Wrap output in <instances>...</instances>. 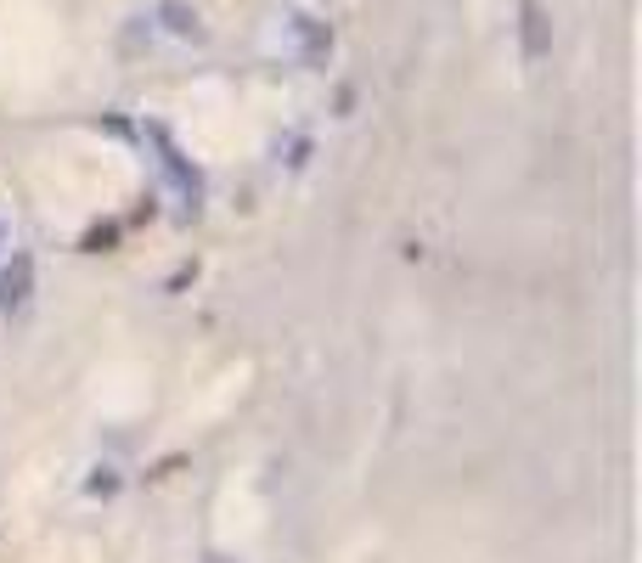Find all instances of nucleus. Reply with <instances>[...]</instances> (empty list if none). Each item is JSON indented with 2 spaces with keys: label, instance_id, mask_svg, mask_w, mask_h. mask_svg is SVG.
Instances as JSON below:
<instances>
[{
  "label": "nucleus",
  "instance_id": "nucleus-1",
  "mask_svg": "<svg viewBox=\"0 0 642 563\" xmlns=\"http://www.w3.org/2000/svg\"><path fill=\"white\" fill-rule=\"evenodd\" d=\"M147 135L158 141V164H164V175H170V192L180 197V209H197V197H203V180H197V170L170 147V135H164V130H147Z\"/></svg>",
  "mask_w": 642,
  "mask_h": 563
},
{
  "label": "nucleus",
  "instance_id": "nucleus-2",
  "mask_svg": "<svg viewBox=\"0 0 642 563\" xmlns=\"http://www.w3.org/2000/svg\"><path fill=\"white\" fill-rule=\"evenodd\" d=\"M28 287H34V260L18 254V260L0 270V316H18L28 304Z\"/></svg>",
  "mask_w": 642,
  "mask_h": 563
},
{
  "label": "nucleus",
  "instance_id": "nucleus-3",
  "mask_svg": "<svg viewBox=\"0 0 642 563\" xmlns=\"http://www.w3.org/2000/svg\"><path fill=\"white\" fill-rule=\"evenodd\" d=\"M518 23H524V63H541L546 45H553V23H546L541 0H524V6H518Z\"/></svg>",
  "mask_w": 642,
  "mask_h": 563
},
{
  "label": "nucleus",
  "instance_id": "nucleus-4",
  "mask_svg": "<svg viewBox=\"0 0 642 563\" xmlns=\"http://www.w3.org/2000/svg\"><path fill=\"white\" fill-rule=\"evenodd\" d=\"M158 18H164V28H170V34L197 40V11L187 6V0H164V6H158Z\"/></svg>",
  "mask_w": 642,
  "mask_h": 563
},
{
  "label": "nucleus",
  "instance_id": "nucleus-5",
  "mask_svg": "<svg viewBox=\"0 0 642 563\" xmlns=\"http://www.w3.org/2000/svg\"><path fill=\"white\" fill-rule=\"evenodd\" d=\"M113 484H118V479L107 474V468H96V479H90V496H107V491H113Z\"/></svg>",
  "mask_w": 642,
  "mask_h": 563
},
{
  "label": "nucleus",
  "instance_id": "nucleus-6",
  "mask_svg": "<svg viewBox=\"0 0 642 563\" xmlns=\"http://www.w3.org/2000/svg\"><path fill=\"white\" fill-rule=\"evenodd\" d=\"M209 563H232V558H209Z\"/></svg>",
  "mask_w": 642,
  "mask_h": 563
},
{
  "label": "nucleus",
  "instance_id": "nucleus-7",
  "mask_svg": "<svg viewBox=\"0 0 642 563\" xmlns=\"http://www.w3.org/2000/svg\"><path fill=\"white\" fill-rule=\"evenodd\" d=\"M0 242H6V225H0Z\"/></svg>",
  "mask_w": 642,
  "mask_h": 563
}]
</instances>
